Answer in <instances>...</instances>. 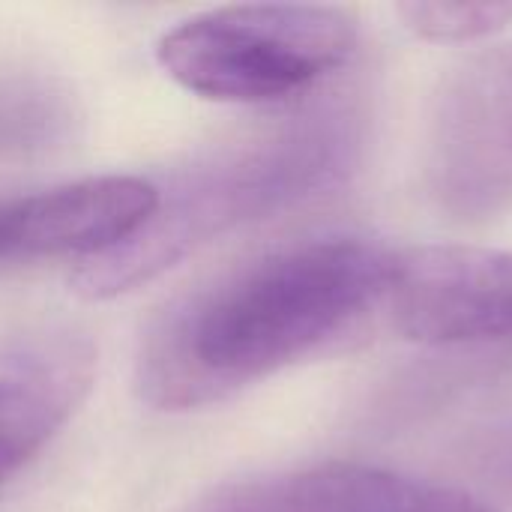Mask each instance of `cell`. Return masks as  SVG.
<instances>
[{
    "label": "cell",
    "instance_id": "1",
    "mask_svg": "<svg viewBox=\"0 0 512 512\" xmlns=\"http://www.w3.org/2000/svg\"><path fill=\"white\" fill-rule=\"evenodd\" d=\"M390 258L369 240L327 237L180 297L141 342V399L156 411H195L321 351L384 303Z\"/></svg>",
    "mask_w": 512,
    "mask_h": 512
},
{
    "label": "cell",
    "instance_id": "2",
    "mask_svg": "<svg viewBox=\"0 0 512 512\" xmlns=\"http://www.w3.org/2000/svg\"><path fill=\"white\" fill-rule=\"evenodd\" d=\"M342 135L330 117L267 129L201 156L159 189L153 216L120 246L81 261L72 285L87 300L120 297L222 234L267 219L333 177Z\"/></svg>",
    "mask_w": 512,
    "mask_h": 512
},
{
    "label": "cell",
    "instance_id": "3",
    "mask_svg": "<svg viewBox=\"0 0 512 512\" xmlns=\"http://www.w3.org/2000/svg\"><path fill=\"white\" fill-rule=\"evenodd\" d=\"M357 33V18L339 6H225L171 27L156 42V60L189 93L261 105L297 96L342 69Z\"/></svg>",
    "mask_w": 512,
    "mask_h": 512
},
{
    "label": "cell",
    "instance_id": "4",
    "mask_svg": "<svg viewBox=\"0 0 512 512\" xmlns=\"http://www.w3.org/2000/svg\"><path fill=\"white\" fill-rule=\"evenodd\" d=\"M384 303L393 327L417 345L512 342V252L456 243L396 252Z\"/></svg>",
    "mask_w": 512,
    "mask_h": 512
},
{
    "label": "cell",
    "instance_id": "5",
    "mask_svg": "<svg viewBox=\"0 0 512 512\" xmlns=\"http://www.w3.org/2000/svg\"><path fill=\"white\" fill-rule=\"evenodd\" d=\"M432 180L444 207L468 219L512 204V45L465 63L444 87Z\"/></svg>",
    "mask_w": 512,
    "mask_h": 512
},
{
    "label": "cell",
    "instance_id": "6",
    "mask_svg": "<svg viewBox=\"0 0 512 512\" xmlns=\"http://www.w3.org/2000/svg\"><path fill=\"white\" fill-rule=\"evenodd\" d=\"M96 348L69 327L0 342V489L72 420L93 387Z\"/></svg>",
    "mask_w": 512,
    "mask_h": 512
},
{
    "label": "cell",
    "instance_id": "7",
    "mask_svg": "<svg viewBox=\"0 0 512 512\" xmlns=\"http://www.w3.org/2000/svg\"><path fill=\"white\" fill-rule=\"evenodd\" d=\"M159 189L141 177H87L0 201V264L84 255L126 243L156 210Z\"/></svg>",
    "mask_w": 512,
    "mask_h": 512
},
{
    "label": "cell",
    "instance_id": "8",
    "mask_svg": "<svg viewBox=\"0 0 512 512\" xmlns=\"http://www.w3.org/2000/svg\"><path fill=\"white\" fill-rule=\"evenodd\" d=\"M183 512H498L486 501L399 471L327 462L276 477L231 483Z\"/></svg>",
    "mask_w": 512,
    "mask_h": 512
},
{
    "label": "cell",
    "instance_id": "9",
    "mask_svg": "<svg viewBox=\"0 0 512 512\" xmlns=\"http://www.w3.org/2000/svg\"><path fill=\"white\" fill-rule=\"evenodd\" d=\"M78 123L69 90L57 81L21 72L0 69V153L3 156H30L45 153L69 141Z\"/></svg>",
    "mask_w": 512,
    "mask_h": 512
},
{
    "label": "cell",
    "instance_id": "10",
    "mask_svg": "<svg viewBox=\"0 0 512 512\" xmlns=\"http://www.w3.org/2000/svg\"><path fill=\"white\" fill-rule=\"evenodd\" d=\"M396 12L414 36L438 45L489 39L512 24V3L501 0H411Z\"/></svg>",
    "mask_w": 512,
    "mask_h": 512
}]
</instances>
